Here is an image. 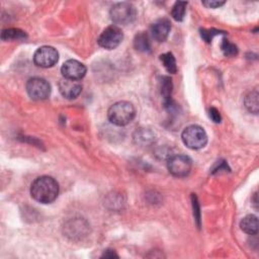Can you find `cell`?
Listing matches in <instances>:
<instances>
[{"label": "cell", "mask_w": 259, "mask_h": 259, "mask_svg": "<svg viewBox=\"0 0 259 259\" xmlns=\"http://www.w3.org/2000/svg\"><path fill=\"white\" fill-rule=\"evenodd\" d=\"M171 30V24L166 18L157 21L151 27V34L153 39L157 42H164L168 38V34Z\"/></svg>", "instance_id": "obj_11"}, {"label": "cell", "mask_w": 259, "mask_h": 259, "mask_svg": "<svg viewBox=\"0 0 259 259\" xmlns=\"http://www.w3.org/2000/svg\"><path fill=\"white\" fill-rule=\"evenodd\" d=\"M241 230L249 235H257L258 233V219L254 215L244 217L240 223Z\"/></svg>", "instance_id": "obj_13"}, {"label": "cell", "mask_w": 259, "mask_h": 259, "mask_svg": "<svg viewBox=\"0 0 259 259\" xmlns=\"http://www.w3.org/2000/svg\"><path fill=\"white\" fill-rule=\"evenodd\" d=\"M134 141L140 146H150L155 142V135L149 129H139L134 135Z\"/></svg>", "instance_id": "obj_12"}, {"label": "cell", "mask_w": 259, "mask_h": 259, "mask_svg": "<svg viewBox=\"0 0 259 259\" xmlns=\"http://www.w3.org/2000/svg\"><path fill=\"white\" fill-rule=\"evenodd\" d=\"M135 106L129 101H119L110 106L107 112L109 122L118 127L129 125L135 119Z\"/></svg>", "instance_id": "obj_2"}, {"label": "cell", "mask_w": 259, "mask_h": 259, "mask_svg": "<svg viewBox=\"0 0 259 259\" xmlns=\"http://www.w3.org/2000/svg\"><path fill=\"white\" fill-rule=\"evenodd\" d=\"M110 17L115 24L127 26L132 24L137 17L136 7L129 2H121L110 9Z\"/></svg>", "instance_id": "obj_4"}, {"label": "cell", "mask_w": 259, "mask_h": 259, "mask_svg": "<svg viewBox=\"0 0 259 259\" xmlns=\"http://www.w3.org/2000/svg\"><path fill=\"white\" fill-rule=\"evenodd\" d=\"M172 88H173L172 81H171V79L169 77H167V76L161 77V80H160V91H161V96L164 98V103L171 100Z\"/></svg>", "instance_id": "obj_16"}, {"label": "cell", "mask_w": 259, "mask_h": 259, "mask_svg": "<svg viewBox=\"0 0 259 259\" xmlns=\"http://www.w3.org/2000/svg\"><path fill=\"white\" fill-rule=\"evenodd\" d=\"M31 194L33 199L41 203H51L59 194V184L51 176L38 177L32 183Z\"/></svg>", "instance_id": "obj_1"}, {"label": "cell", "mask_w": 259, "mask_h": 259, "mask_svg": "<svg viewBox=\"0 0 259 259\" xmlns=\"http://www.w3.org/2000/svg\"><path fill=\"white\" fill-rule=\"evenodd\" d=\"M59 60V54L57 50L50 47L44 46L35 51L33 55V62L36 66L42 68H50L56 65Z\"/></svg>", "instance_id": "obj_8"}, {"label": "cell", "mask_w": 259, "mask_h": 259, "mask_svg": "<svg viewBox=\"0 0 259 259\" xmlns=\"http://www.w3.org/2000/svg\"><path fill=\"white\" fill-rule=\"evenodd\" d=\"M102 257H105V258H114V257H119L113 250H107L103 253Z\"/></svg>", "instance_id": "obj_24"}, {"label": "cell", "mask_w": 259, "mask_h": 259, "mask_svg": "<svg viewBox=\"0 0 259 259\" xmlns=\"http://www.w3.org/2000/svg\"><path fill=\"white\" fill-rule=\"evenodd\" d=\"M160 60L164 66V68L167 70V72L174 74L177 72V65L176 60L172 53H165L160 56Z\"/></svg>", "instance_id": "obj_18"}, {"label": "cell", "mask_w": 259, "mask_h": 259, "mask_svg": "<svg viewBox=\"0 0 259 259\" xmlns=\"http://www.w3.org/2000/svg\"><path fill=\"white\" fill-rule=\"evenodd\" d=\"M187 6H188V2H183V1L175 2L171 10V15L176 22H182L184 20V16H186V12H187Z\"/></svg>", "instance_id": "obj_19"}, {"label": "cell", "mask_w": 259, "mask_h": 259, "mask_svg": "<svg viewBox=\"0 0 259 259\" xmlns=\"http://www.w3.org/2000/svg\"><path fill=\"white\" fill-rule=\"evenodd\" d=\"M221 50L224 53L226 57H234L238 54L237 47L228 40H223V42L221 44Z\"/></svg>", "instance_id": "obj_20"}, {"label": "cell", "mask_w": 259, "mask_h": 259, "mask_svg": "<svg viewBox=\"0 0 259 259\" xmlns=\"http://www.w3.org/2000/svg\"><path fill=\"white\" fill-rule=\"evenodd\" d=\"M202 4L207 6L208 8H218L222 5H224L225 1H211V0H209V1H203Z\"/></svg>", "instance_id": "obj_23"}, {"label": "cell", "mask_w": 259, "mask_h": 259, "mask_svg": "<svg viewBox=\"0 0 259 259\" xmlns=\"http://www.w3.org/2000/svg\"><path fill=\"white\" fill-rule=\"evenodd\" d=\"M27 92L33 100H45L51 95V85L43 78L33 77L27 82Z\"/></svg>", "instance_id": "obj_5"}, {"label": "cell", "mask_w": 259, "mask_h": 259, "mask_svg": "<svg viewBox=\"0 0 259 259\" xmlns=\"http://www.w3.org/2000/svg\"><path fill=\"white\" fill-rule=\"evenodd\" d=\"M2 41H18V40H26L27 33L20 29H7L3 30L1 32Z\"/></svg>", "instance_id": "obj_14"}, {"label": "cell", "mask_w": 259, "mask_h": 259, "mask_svg": "<svg viewBox=\"0 0 259 259\" xmlns=\"http://www.w3.org/2000/svg\"><path fill=\"white\" fill-rule=\"evenodd\" d=\"M258 92L256 90L251 91L250 94H248L245 97L244 103L246 108L248 109V112L251 114L257 115L259 110V103H258Z\"/></svg>", "instance_id": "obj_17"}, {"label": "cell", "mask_w": 259, "mask_h": 259, "mask_svg": "<svg viewBox=\"0 0 259 259\" xmlns=\"http://www.w3.org/2000/svg\"><path fill=\"white\" fill-rule=\"evenodd\" d=\"M124 39L122 30L117 26L106 28L98 38V45L106 50H114L118 48Z\"/></svg>", "instance_id": "obj_7"}, {"label": "cell", "mask_w": 259, "mask_h": 259, "mask_svg": "<svg viewBox=\"0 0 259 259\" xmlns=\"http://www.w3.org/2000/svg\"><path fill=\"white\" fill-rule=\"evenodd\" d=\"M61 73L64 78L80 80L85 76L86 67L76 60H68L62 65Z\"/></svg>", "instance_id": "obj_9"}, {"label": "cell", "mask_w": 259, "mask_h": 259, "mask_svg": "<svg viewBox=\"0 0 259 259\" xmlns=\"http://www.w3.org/2000/svg\"><path fill=\"white\" fill-rule=\"evenodd\" d=\"M210 118L216 124H219L222 121V118H221V115L219 113V110L217 108H215V107H211L210 108Z\"/></svg>", "instance_id": "obj_22"}, {"label": "cell", "mask_w": 259, "mask_h": 259, "mask_svg": "<svg viewBox=\"0 0 259 259\" xmlns=\"http://www.w3.org/2000/svg\"><path fill=\"white\" fill-rule=\"evenodd\" d=\"M181 139L184 145L193 150L201 149L208 143L206 131L196 125H192L184 129L181 134Z\"/></svg>", "instance_id": "obj_3"}, {"label": "cell", "mask_w": 259, "mask_h": 259, "mask_svg": "<svg viewBox=\"0 0 259 259\" xmlns=\"http://www.w3.org/2000/svg\"><path fill=\"white\" fill-rule=\"evenodd\" d=\"M134 47L137 51L142 52V53H146V52L150 51L151 49L150 41L145 32H140L136 34L135 39H134Z\"/></svg>", "instance_id": "obj_15"}, {"label": "cell", "mask_w": 259, "mask_h": 259, "mask_svg": "<svg viewBox=\"0 0 259 259\" xmlns=\"http://www.w3.org/2000/svg\"><path fill=\"white\" fill-rule=\"evenodd\" d=\"M192 159L182 154L171 156L167 161V167L169 172L175 177H186L192 170Z\"/></svg>", "instance_id": "obj_6"}, {"label": "cell", "mask_w": 259, "mask_h": 259, "mask_svg": "<svg viewBox=\"0 0 259 259\" xmlns=\"http://www.w3.org/2000/svg\"><path fill=\"white\" fill-rule=\"evenodd\" d=\"M221 32L220 31H217V30H200V35L201 38L205 40L207 43H211L213 38L215 35L217 34H220Z\"/></svg>", "instance_id": "obj_21"}, {"label": "cell", "mask_w": 259, "mask_h": 259, "mask_svg": "<svg viewBox=\"0 0 259 259\" xmlns=\"http://www.w3.org/2000/svg\"><path fill=\"white\" fill-rule=\"evenodd\" d=\"M58 86L60 94L67 99L76 98L77 97H79L82 91V84L79 82V80L63 78L62 80H60Z\"/></svg>", "instance_id": "obj_10"}]
</instances>
